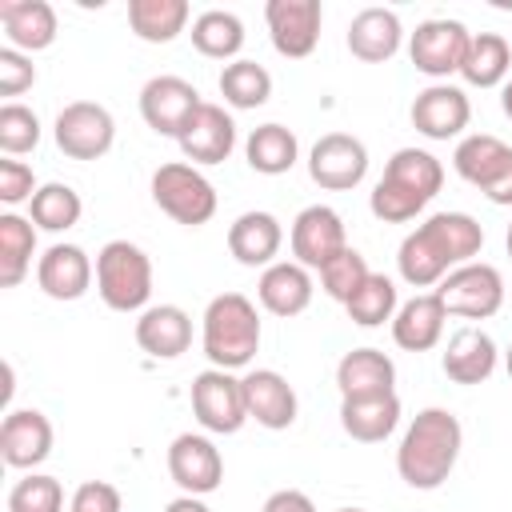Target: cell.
Here are the masks:
<instances>
[{"instance_id":"1","label":"cell","mask_w":512,"mask_h":512,"mask_svg":"<svg viewBox=\"0 0 512 512\" xmlns=\"http://www.w3.org/2000/svg\"><path fill=\"white\" fill-rule=\"evenodd\" d=\"M484 248V228L468 212H432L416 224L396 252L400 280L412 288H436L452 268L472 264Z\"/></svg>"},{"instance_id":"2","label":"cell","mask_w":512,"mask_h":512,"mask_svg":"<svg viewBox=\"0 0 512 512\" xmlns=\"http://www.w3.org/2000/svg\"><path fill=\"white\" fill-rule=\"evenodd\" d=\"M460 448H464V428H460L456 412L420 408L412 416V424L404 428V436H400L396 472L408 488L432 492L452 476V468L460 460Z\"/></svg>"},{"instance_id":"3","label":"cell","mask_w":512,"mask_h":512,"mask_svg":"<svg viewBox=\"0 0 512 512\" xmlns=\"http://www.w3.org/2000/svg\"><path fill=\"white\" fill-rule=\"evenodd\" d=\"M200 348L212 368H248L260 352V312L244 292H220L208 300L200 320Z\"/></svg>"},{"instance_id":"4","label":"cell","mask_w":512,"mask_h":512,"mask_svg":"<svg viewBox=\"0 0 512 512\" xmlns=\"http://www.w3.org/2000/svg\"><path fill=\"white\" fill-rule=\"evenodd\" d=\"M96 292L112 312H144L152 300V260L132 240H108L96 252Z\"/></svg>"},{"instance_id":"5","label":"cell","mask_w":512,"mask_h":512,"mask_svg":"<svg viewBox=\"0 0 512 512\" xmlns=\"http://www.w3.org/2000/svg\"><path fill=\"white\" fill-rule=\"evenodd\" d=\"M152 200L164 216H172L184 228H200L216 216V188L188 160H168L152 172Z\"/></svg>"},{"instance_id":"6","label":"cell","mask_w":512,"mask_h":512,"mask_svg":"<svg viewBox=\"0 0 512 512\" xmlns=\"http://www.w3.org/2000/svg\"><path fill=\"white\" fill-rule=\"evenodd\" d=\"M188 400H192V416L200 420L204 432L212 436H232L244 428L248 420V404H244V384L240 376L224 372V368H204L192 376V388H188Z\"/></svg>"},{"instance_id":"7","label":"cell","mask_w":512,"mask_h":512,"mask_svg":"<svg viewBox=\"0 0 512 512\" xmlns=\"http://www.w3.org/2000/svg\"><path fill=\"white\" fill-rule=\"evenodd\" d=\"M448 316H464V320H488L500 312L504 304V276L496 264H484V260H472V264H460L452 268L436 288H432Z\"/></svg>"},{"instance_id":"8","label":"cell","mask_w":512,"mask_h":512,"mask_svg":"<svg viewBox=\"0 0 512 512\" xmlns=\"http://www.w3.org/2000/svg\"><path fill=\"white\" fill-rule=\"evenodd\" d=\"M52 136H56V148L72 160H100L112 140H116V120L104 104L96 100H72L56 112V124H52Z\"/></svg>"},{"instance_id":"9","label":"cell","mask_w":512,"mask_h":512,"mask_svg":"<svg viewBox=\"0 0 512 512\" xmlns=\"http://www.w3.org/2000/svg\"><path fill=\"white\" fill-rule=\"evenodd\" d=\"M468 40H472V32L460 20L432 16V20L416 24V32L408 36V60L416 64V72H424L436 84H444L452 72H460Z\"/></svg>"},{"instance_id":"10","label":"cell","mask_w":512,"mask_h":512,"mask_svg":"<svg viewBox=\"0 0 512 512\" xmlns=\"http://www.w3.org/2000/svg\"><path fill=\"white\" fill-rule=\"evenodd\" d=\"M288 244H292V260L304 264L308 272L324 268L332 256H340L348 248V232H344V220L336 208L328 204H308L296 212L292 220V232H288Z\"/></svg>"},{"instance_id":"11","label":"cell","mask_w":512,"mask_h":512,"mask_svg":"<svg viewBox=\"0 0 512 512\" xmlns=\"http://www.w3.org/2000/svg\"><path fill=\"white\" fill-rule=\"evenodd\" d=\"M264 24H268V40L280 56L304 60L320 44L324 12H320V0H268Z\"/></svg>"},{"instance_id":"12","label":"cell","mask_w":512,"mask_h":512,"mask_svg":"<svg viewBox=\"0 0 512 512\" xmlns=\"http://www.w3.org/2000/svg\"><path fill=\"white\" fill-rule=\"evenodd\" d=\"M308 176L328 192H348L368 176V148L352 132H328L308 152Z\"/></svg>"},{"instance_id":"13","label":"cell","mask_w":512,"mask_h":512,"mask_svg":"<svg viewBox=\"0 0 512 512\" xmlns=\"http://www.w3.org/2000/svg\"><path fill=\"white\" fill-rule=\"evenodd\" d=\"M168 476L184 496H208L224 480V456L204 432H180L168 444Z\"/></svg>"},{"instance_id":"14","label":"cell","mask_w":512,"mask_h":512,"mask_svg":"<svg viewBox=\"0 0 512 512\" xmlns=\"http://www.w3.org/2000/svg\"><path fill=\"white\" fill-rule=\"evenodd\" d=\"M200 92L192 80L184 76H152L140 88V116L156 136H180V128L188 124V116L200 108Z\"/></svg>"},{"instance_id":"15","label":"cell","mask_w":512,"mask_h":512,"mask_svg":"<svg viewBox=\"0 0 512 512\" xmlns=\"http://www.w3.org/2000/svg\"><path fill=\"white\" fill-rule=\"evenodd\" d=\"M176 144H180V156L188 164H196V168L200 164H224L232 156V148H236V120L224 112V104L204 100L188 116V124L180 128Z\"/></svg>"},{"instance_id":"16","label":"cell","mask_w":512,"mask_h":512,"mask_svg":"<svg viewBox=\"0 0 512 512\" xmlns=\"http://www.w3.org/2000/svg\"><path fill=\"white\" fill-rule=\"evenodd\" d=\"M0 456L24 472L44 464L52 456V420L40 408H8L0 420Z\"/></svg>"},{"instance_id":"17","label":"cell","mask_w":512,"mask_h":512,"mask_svg":"<svg viewBox=\"0 0 512 512\" xmlns=\"http://www.w3.org/2000/svg\"><path fill=\"white\" fill-rule=\"evenodd\" d=\"M412 128L428 140H452L468 128L472 120V104H468V92L456 88V84H428L424 92H416L412 100Z\"/></svg>"},{"instance_id":"18","label":"cell","mask_w":512,"mask_h":512,"mask_svg":"<svg viewBox=\"0 0 512 512\" xmlns=\"http://www.w3.org/2000/svg\"><path fill=\"white\" fill-rule=\"evenodd\" d=\"M244 384V404H248V420H256L268 432H284L296 424L300 400L296 388L276 372V368H252L240 376Z\"/></svg>"},{"instance_id":"19","label":"cell","mask_w":512,"mask_h":512,"mask_svg":"<svg viewBox=\"0 0 512 512\" xmlns=\"http://www.w3.org/2000/svg\"><path fill=\"white\" fill-rule=\"evenodd\" d=\"M96 280V264L80 244H48L36 260V284L52 300H80Z\"/></svg>"},{"instance_id":"20","label":"cell","mask_w":512,"mask_h":512,"mask_svg":"<svg viewBox=\"0 0 512 512\" xmlns=\"http://www.w3.org/2000/svg\"><path fill=\"white\" fill-rule=\"evenodd\" d=\"M496 360H500L496 340L484 328L468 324V328H456L448 336V348L440 356V368H444V376L452 384H468L472 388V384H484L496 372Z\"/></svg>"},{"instance_id":"21","label":"cell","mask_w":512,"mask_h":512,"mask_svg":"<svg viewBox=\"0 0 512 512\" xmlns=\"http://www.w3.org/2000/svg\"><path fill=\"white\" fill-rule=\"evenodd\" d=\"M136 344L152 360H176L192 348V316L180 304H148L136 320Z\"/></svg>"},{"instance_id":"22","label":"cell","mask_w":512,"mask_h":512,"mask_svg":"<svg viewBox=\"0 0 512 512\" xmlns=\"http://www.w3.org/2000/svg\"><path fill=\"white\" fill-rule=\"evenodd\" d=\"M280 244H284V228H280V220H276L272 212H264V208L240 212V216L228 224V252H232L236 264H244V268H268V264H276Z\"/></svg>"},{"instance_id":"23","label":"cell","mask_w":512,"mask_h":512,"mask_svg":"<svg viewBox=\"0 0 512 512\" xmlns=\"http://www.w3.org/2000/svg\"><path fill=\"white\" fill-rule=\"evenodd\" d=\"M312 292H316V284H312V272L304 268V264H296V260H276V264H268L264 272H260V280H256V300H260V308L264 312H272V316H300L308 304H312Z\"/></svg>"},{"instance_id":"24","label":"cell","mask_w":512,"mask_h":512,"mask_svg":"<svg viewBox=\"0 0 512 512\" xmlns=\"http://www.w3.org/2000/svg\"><path fill=\"white\" fill-rule=\"evenodd\" d=\"M444 320H448V308L436 292H416L412 300H404L392 316V340L404 348V352H428L440 344L444 336Z\"/></svg>"},{"instance_id":"25","label":"cell","mask_w":512,"mask_h":512,"mask_svg":"<svg viewBox=\"0 0 512 512\" xmlns=\"http://www.w3.org/2000/svg\"><path fill=\"white\" fill-rule=\"evenodd\" d=\"M336 388H340V400L396 392V364L380 348H352L336 364Z\"/></svg>"},{"instance_id":"26","label":"cell","mask_w":512,"mask_h":512,"mask_svg":"<svg viewBox=\"0 0 512 512\" xmlns=\"http://www.w3.org/2000/svg\"><path fill=\"white\" fill-rule=\"evenodd\" d=\"M404 28L392 8H360L348 24V52L364 64H384L400 52Z\"/></svg>"},{"instance_id":"27","label":"cell","mask_w":512,"mask_h":512,"mask_svg":"<svg viewBox=\"0 0 512 512\" xmlns=\"http://www.w3.org/2000/svg\"><path fill=\"white\" fill-rule=\"evenodd\" d=\"M0 24L16 52H44L56 40V8L48 0H0Z\"/></svg>"},{"instance_id":"28","label":"cell","mask_w":512,"mask_h":512,"mask_svg":"<svg viewBox=\"0 0 512 512\" xmlns=\"http://www.w3.org/2000/svg\"><path fill=\"white\" fill-rule=\"evenodd\" d=\"M400 424V396H360V400H340V428L360 440V444H380L396 432Z\"/></svg>"},{"instance_id":"29","label":"cell","mask_w":512,"mask_h":512,"mask_svg":"<svg viewBox=\"0 0 512 512\" xmlns=\"http://www.w3.org/2000/svg\"><path fill=\"white\" fill-rule=\"evenodd\" d=\"M508 164H512V144H504V140L492 136V132H472V136H464V140L456 144V152H452L456 176L468 180V184L480 188V192H484Z\"/></svg>"},{"instance_id":"30","label":"cell","mask_w":512,"mask_h":512,"mask_svg":"<svg viewBox=\"0 0 512 512\" xmlns=\"http://www.w3.org/2000/svg\"><path fill=\"white\" fill-rule=\"evenodd\" d=\"M244 156H248V168L252 172H260V176H284L300 160V140H296L292 128L268 120V124H260V128L248 132Z\"/></svg>"},{"instance_id":"31","label":"cell","mask_w":512,"mask_h":512,"mask_svg":"<svg viewBox=\"0 0 512 512\" xmlns=\"http://www.w3.org/2000/svg\"><path fill=\"white\" fill-rule=\"evenodd\" d=\"M460 76L472 88H496L512 76V44L500 32H472Z\"/></svg>"},{"instance_id":"32","label":"cell","mask_w":512,"mask_h":512,"mask_svg":"<svg viewBox=\"0 0 512 512\" xmlns=\"http://www.w3.org/2000/svg\"><path fill=\"white\" fill-rule=\"evenodd\" d=\"M192 44L200 56L208 60H240V48H244V20L228 8H208L192 20Z\"/></svg>"},{"instance_id":"33","label":"cell","mask_w":512,"mask_h":512,"mask_svg":"<svg viewBox=\"0 0 512 512\" xmlns=\"http://www.w3.org/2000/svg\"><path fill=\"white\" fill-rule=\"evenodd\" d=\"M188 0H132L128 24L144 44H172L188 28Z\"/></svg>"},{"instance_id":"34","label":"cell","mask_w":512,"mask_h":512,"mask_svg":"<svg viewBox=\"0 0 512 512\" xmlns=\"http://www.w3.org/2000/svg\"><path fill=\"white\" fill-rule=\"evenodd\" d=\"M36 256V224L20 212H4L0 216V284L16 288Z\"/></svg>"},{"instance_id":"35","label":"cell","mask_w":512,"mask_h":512,"mask_svg":"<svg viewBox=\"0 0 512 512\" xmlns=\"http://www.w3.org/2000/svg\"><path fill=\"white\" fill-rule=\"evenodd\" d=\"M220 96H224L228 108L252 112L260 104H268V96H272V72L264 64L240 56V60L224 64V72H220Z\"/></svg>"},{"instance_id":"36","label":"cell","mask_w":512,"mask_h":512,"mask_svg":"<svg viewBox=\"0 0 512 512\" xmlns=\"http://www.w3.org/2000/svg\"><path fill=\"white\" fill-rule=\"evenodd\" d=\"M80 212H84V200L72 184H40L32 204H28V220L40 228V232H68L80 224Z\"/></svg>"},{"instance_id":"37","label":"cell","mask_w":512,"mask_h":512,"mask_svg":"<svg viewBox=\"0 0 512 512\" xmlns=\"http://www.w3.org/2000/svg\"><path fill=\"white\" fill-rule=\"evenodd\" d=\"M384 176L404 184L420 200H432L440 192V184H444V164L428 148H396L392 160L384 164Z\"/></svg>"},{"instance_id":"38","label":"cell","mask_w":512,"mask_h":512,"mask_svg":"<svg viewBox=\"0 0 512 512\" xmlns=\"http://www.w3.org/2000/svg\"><path fill=\"white\" fill-rule=\"evenodd\" d=\"M344 308H348L352 324H360V328H380L384 320L392 324V316H396V308H400V292H396L392 276L372 272V276L360 284V292H356Z\"/></svg>"},{"instance_id":"39","label":"cell","mask_w":512,"mask_h":512,"mask_svg":"<svg viewBox=\"0 0 512 512\" xmlns=\"http://www.w3.org/2000/svg\"><path fill=\"white\" fill-rule=\"evenodd\" d=\"M372 276V268H368V260L348 244L340 256H332L324 268H320V288L332 296V300H340V304H348L356 292H360V284Z\"/></svg>"},{"instance_id":"40","label":"cell","mask_w":512,"mask_h":512,"mask_svg":"<svg viewBox=\"0 0 512 512\" xmlns=\"http://www.w3.org/2000/svg\"><path fill=\"white\" fill-rule=\"evenodd\" d=\"M8 512H64V488L56 476L28 472L8 492Z\"/></svg>"},{"instance_id":"41","label":"cell","mask_w":512,"mask_h":512,"mask_svg":"<svg viewBox=\"0 0 512 512\" xmlns=\"http://www.w3.org/2000/svg\"><path fill=\"white\" fill-rule=\"evenodd\" d=\"M424 204H428V200H420L416 192H408L404 184H396V180H388V176H380L376 188H372V196H368L372 216L384 220V224H408V220H416V216L424 212Z\"/></svg>"},{"instance_id":"42","label":"cell","mask_w":512,"mask_h":512,"mask_svg":"<svg viewBox=\"0 0 512 512\" xmlns=\"http://www.w3.org/2000/svg\"><path fill=\"white\" fill-rule=\"evenodd\" d=\"M36 144H40V116L28 104L8 100L0 108V148H4V156H24Z\"/></svg>"},{"instance_id":"43","label":"cell","mask_w":512,"mask_h":512,"mask_svg":"<svg viewBox=\"0 0 512 512\" xmlns=\"http://www.w3.org/2000/svg\"><path fill=\"white\" fill-rule=\"evenodd\" d=\"M36 172L24 164V160H16V156H8V160H0V200L8 204V212L16 208V204H32V196H36Z\"/></svg>"},{"instance_id":"44","label":"cell","mask_w":512,"mask_h":512,"mask_svg":"<svg viewBox=\"0 0 512 512\" xmlns=\"http://www.w3.org/2000/svg\"><path fill=\"white\" fill-rule=\"evenodd\" d=\"M36 84V64L28 52L0 48V96H20Z\"/></svg>"},{"instance_id":"45","label":"cell","mask_w":512,"mask_h":512,"mask_svg":"<svg viewBox=\"0 0 512 512\" xmlns=\"http://www.w3.org/2000/svg\"><path fill=\"white\" fill-rule=\"evenodd\" d=\"M68 512H120V492L108 480H84L72 492Z\"/></svg>"},{"instance_id":"46","label":"cell","mask_w":512,"mask_h":512,"mask_svg":"<svg viewBox=\"0 0 512 512\" xmlns=\"http://www.w3.org/2000/svg\"><path fill=\"white\" fill-rule=\"evenodd\" d=\"M260 512H316V504H312V496L300 492V488H280V492H272V496L264 500Z\"/></svg>"},{"instance_id":"47","label":"cell","mask_w":512,"mask_h":512,"mask_svg":"<svg viewBox=\"0 0 512 512\" xmlns=\"http://www.w3.org/2000/svg\"><path fill=\"white\" fill-rule=\"evenodd\" d=\"M484 196H488L492 204H500V208H512V164L484 188Z\"/></svg>"},{"instance_id":"48","label":"cell","mask_w":512,"mask_h":512,"mask_svg":"<svg viewBox=\"0 0 512 512\" xmlns=\"http://www.w3.org/2000/svg\"><path fill=\"white\" fill-rule=\"evenodd\" d=\"M164 512H212V508L204 504V496H184V492H180L176 500L164 504Z\"/></svg>"},{"instance_id":"49","label":"cell","mask_w":512,"mask_h":512,"mask_svg":"<svg viewBox=\"0 0 512 512\" xmlns=\"http://www.w3.org/2000/svg\"><path fill=\"white\" fill-rule=\"evenodd\" d=\"M500 108H504V116L512 120V76L504 80V92H500Z\"/></svg>"},{"instance_id":"50","label":"cell","mask_w":512,"mask_h":512,"mask_svg":"<svg viewBox=\"0 0 512 512\" xmlns=\"http://www.w3.org/2000/svg\"><path fill=\"white\" fill-rule=\"evenodd\" d=\"M504 372H508V380H512V344L504 348Z\"/></svg>"},{"instance_id":"51","label":"cell","mask_w":512,"mask_h":512,"mask_svg":"<svg viewBox=\"0 0 512 512\" xmlns=\"http://www.w3.org/2000/svg\"><path fill=\"white\" fill-rule=\"evenodd\" d=\"M504 244H508V256H512V224H508V236H504Z\"/></svg>"},{"instance_id":"52","label":"cell","mask_w":512,"mask_h":512,"mask_svg":"<svg viewBox=\"0 0 512 512\" xmlns=\"http://www.w3.org/2000/svg\"><path fill=\"white\" fill-rule=\"evenodd\" d=\"M336 512H368V508H336Z\"/></svg>"}]
</instances>
